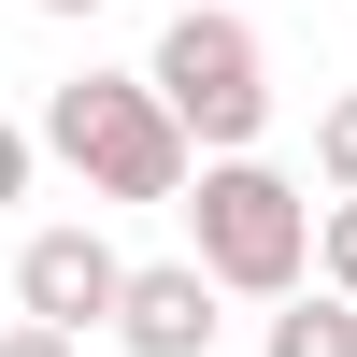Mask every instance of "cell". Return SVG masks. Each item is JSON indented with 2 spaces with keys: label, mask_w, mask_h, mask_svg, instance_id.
Here are the masks:
<instances>
[{
  "label": "cell",
  "mask_w": 357,
  "mask_h": 357,
  "mask_svg": "<svg viewBox=\"0 0 357 357\" xmlns=\"http://www.w3.org/2000/svg\"><path fill=\"white\" fill-rule=\"evenodd\" d=\"M114 301H129V257H114L100 229H43V243L15 257V314H43V329H100Z\"/></svg>",
  "instance_id": "277c9868"
},
{
  "label": "cell",
  "mask_w": 357,
  "mask_h": 357,
  "mask_svg": "<svg viewBox=\"0 0 357 357\" xmlns=\"http://www.w3.org/2000/svg\"><path fill=\"white\" fill-rule=\"evenodd\" d=\"M314 272H329V286H343V301H357V186L329 200V215H314Z\"/></svg>",
  "instance_id": "52a82bcc"
},
{
  "label": "cell",
  "mask_w": 357,
  "mask_h": 357,
  "mask_svg": "<svg viewBox=\"0 0 357 357\" xmlns=\"http://www.w3.org/2000/svg\"><path fill=\"white\" fill-rule=\"evenodd\" d=\"M272 357H357V301H343V286L286 301V314H272Z\"/></svg>",
  "instance_id": "8992f818"
},
{
  "label": "cell",
  "mask_w": 357,
  "mask_h": 357,
  "mask_svg": "<svg viewBox=\"0 0 357 357\" xmlns=\"http://www.w3.org/2000/svg\"><path fill=\"white\" fill-rule=\"evenodd\" d=\"M114 343H129V357H200V343H215V272H200V257H158V272H129V301H114Z\"/></svg>",
  "instance_id": "5b68a950"
},
{
  "label": "cell",
  "mask_w": 357,
  "mask_h": 357,
  "mask_svg": "<svg viewBox=\"0 0 357 357\" xmlns=\"http://www.w3.org/2000/svg\"><path fill=\"white\" fill-rule=\"evenodd\" d=\"M0 357H86V329H43L29 314V329H0Z\"/></svg>",
  "instance_id": "30bf717a"
},
{
  "label": "cell",
  "mask_w": 357,
  "mask_h": 357,
  "mask_svg": "<svg viewBox=\"0 0 357 357\" xmlns=\"http://www.w3.org/2000/svg\"><path fill=\"white\" fill-rule=\"evenodd\" d=\"M314 172H329V186H357V86L314 114Z\"/></svg>",
  "instance_id": "ba28073f"
},
{
  "label": "cell",
  "mask_w": 357,
  "mask_h": 357,
  "mask_svg": "<svg viewBox=\"0 0 357 357\" xmlns=\"http://www.w3.org/2000/svg\"><path fill=\"white\" fill-rule=\"evenodd\" d=\"M186 243H200V272L243 286V301H301V272H314V200L286 186L272 158H200Z\"/></svg>",
  "instance_id": "7a4b0ae2"
},
{
  "label": "cell",
  "mask_w": 357,
  "mask_h": 357,
  "mask_svg": "<svg viewBox=\"0 0 357 357\" xmlns=\"http://www.w3.org/2000/svg\"><path fill=\"white\" fill-rule=\"evenodd\" d=\"M29 15H100V0H29Z\"/></svg>",
  "instance_id": "8fae6325"
},
{
  "label": "cell",
  "mask_w": 357,
  "mask_h": 357,
  "mask_svg": "<svg viewBox=\"0 0 357 357\" xmlns=\"http://www.w3.org/2000/svg\"><path fill=\"white\" fill-rule=\"evenodd\" d=\"M29 158H43V143H29L15 114H0V215H15V200H29Z\"/></svg>",
  "instance_id": "9c48e42d"
},
{
  "label": "cell",
  "mask_w": 357,
  "mask_h": 357,
  "mask_svg": "<svg viewBox=\"0 0 357 357\" xmlns=\"http://www.w3.org/2000/svg\"><path fill=\"white\" fill-rule=\"evenodd\" d=\"M43 158H72L86 200H186L200 186V143L158 100V72H72L43 100Z\"/></svg>",
  "instance_id": "6da1fadb"
},
{
  "label": "cell",
  "mask_w": 357,
  "mask_h": 357,
  "mask_svg": "<svg viewBox=\"0 0 357 357\" xmlns=\"http://www.w3.org/2000/svg\"><path fill=\"white\" fill-rule=\"evenodd\" d=\"M143 72H158V100L186 114L200 158H257V129H272V72H257V29H243V15H172Z\"/></svg>",
  "instance_id": "3957f363"
}]
</instances>
